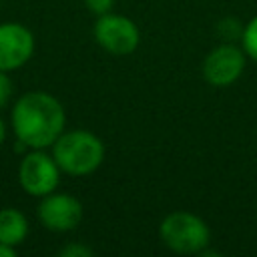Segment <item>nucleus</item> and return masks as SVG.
I'll return each instance as SVG.
<instances>
[{"label": "nucleus", "mask_w": 257, "mask_h": 257, "mask_svg": "<svg viewBox=\"0 0 257 257\" xmlns=\"http://www.w3.org/2000/svg\"><path fill=\"white\" fill-rule=\"evenodd\" d=\"M10 124L18 145L28 149H48L66 126L62 102L44 90H30L16 98Z\"/></svg>", "instance_id": "f257e3e1"}, {"label": "nucleus", "mask_w": 257, "mask_h": 257, "mask_svg": "<svg viewBox=\"0 0 257 257\" xmlns=\"http://www.w3.org/2000/svg\"><path fill=\"white\" fill-rule=\"evenodd\" d=\"M50 149L60 171L70 177H86L104 161V143L86 128L62 131Z\"/></svg>", "instance_id": "f03ea898"}, {"label": "nucleus", "mask_w": 257, "mask_h": 257, "mask_svg": "<svg viewBox=\"0 0 257 257\" xmlns=\"http://www.w3.org/2000/svg\"><path fill=\"white\" fill-rule=\"evenodd\" d=\"M161 243L179 255H201L211 245L209 225L195 213L173 211L159 225Z\"/></svg>", "instance_id": "7ed1b4c3"}, {"label": "nucleus", "mask_w": 257, "mask_h": 257, "mask_svg": "<svg viewBox=\"0 0 257 257\" xmlns=\"http://www.w3.org/2000/svg\"><path fill=\"white\" fill-rule=\"evenodd\" d=\"M60 167L56 165L52 153L44 149H30L18 165V183L30 197H44L56 191L60 183Z\"/></svg>", "instance_id": "20e7f679"}, {"label": "nucleus", "mask_w": 257, "mask_h": 257, "mask_svg": "<svg viewBox=\"0 0 257 257\" xmlns=\"http://www.w3.org/2000/svg\"><path fill=\"white\" fill-rule=\"evenodd\" d=\"M92 34H94L96 44L104 52L114 54V56H126L135 52L141 42L139 26L131 18L122 14H114L112 10L102 16H96Z\"/></svg>", "instance_id": "39448f33"}, {"label": "nucleus", "mask_w": 257, "mask_h": 257, "mask_svg": "<svg viewBox=\"0 0 257 257\" xmlns=\"http://www.w3.org/2000/svg\"><path fill=\"white\" fill-rule=\"evenodd\" d=\"M245 62H247V54L241 46L223 42L205 56L201 66L203 78L207 80V84L217 88L231 86L241 78L245 70Z\"/></svg>", "instance_id": "423d86ee"}, {"label": "nucleus", "mask_w": 257, "mask_h": 257, "mask_svg": "<svg viewBox=\"0 0 257 257\" xmlns=\"http://www.w3.org/2000/svg\"><path fill=\"white\" fill-rule=\"evenodd\" d=\"M38 221L54 233H66L80 225L82 221V203L68 193H48L40 197L36 207Z\"/></svg>", "instance_id": "0eeeda50"}, {"label": "nucleus", "mask_w": 257, "mask_h": 257, "mask_svg": "<svg viewBox=\"0 0 257 257\" xmlns=\"http://www.w3.org/2000/svg\"><path fill=\"white\" fill-rule=\"evenodd\" d=\"M34 54V34L18 22L0 24V70L12 72Z\"/></svg>", "instance_id": "6e6552de"}, {"label": "nucleus", "mask_w": 257, "mask_h": 257, "mask_svg": "<svg viewBox=\"0 0 257 257\" xmlns=\"http://www.w3.org/2000/svg\"><path fill=\"white\" fill-rule=\"evenodd\" d=\"M28 237V219L20 209L4 207L0 209V243L18 247Z\"/></svg>", "instance_id": "1a4fd4ad"}, {"label": "nucleus", "mask_w": 257, "mask_h": 257, "mask_svg": "<svg viewBox=\"0 0 257 257\" xmlns=\"http://www.w3.org/2000/svg\"><path fill=\"white\" fill-rule=\"evenodd\" d=\"M239 38H241V48L245 50L247 58L257 62V14L243 26Z\"/></svg>", "instance_id": "9d476101"}, {"label": "nucleus", "mask_w": 257, "mask_h": 257, "mask_svg": "<svg viewBox=\"0 0 257 257\" xmlns=\"http://www.w3.org/2000/svg\"><path fill=\"white\" fill-rule=\"evenodd\" d=\"M90 255H92V249L82 243H70L60 249V257H90Z\"/></svg>", "instance_id": "9b49d317"}, {"label": "nucleus", "mask_w": 257, "mask_h": 257, "mask_svg": "<svg viewBox=\"0 0 257 257\" xmlns=\"http://www.w3.org/2000/svg\"><path fill=\"white\" fill-rule=\"evenodd\" d=\"M84 6L94 16H102V14H106V12L112 10L114 0H84Z\"/></svg>", "instance_id": "f8f14e48"}, {"label": "nucleus", "mask_w": 257, "mask_h": 257, "mask_svg": "<svg viewBox=\"0 0 257 257\" xmlns=\"http://www.w3.org/2000/svg\"><path fill=\"white\" fill-rule=\"evenodd\" d=\"M12 98V82L8 72L0 70V108H4Z\"/></svg>", "instance_id": "ddd939ff"}, {"label": "nucleus", "mask_w": 257, "mask_h": 257, "mask_svg": "<svg viewBox=\"0 0 257 257\" xmlns=\"http://www.w3.org/2000/svg\"><path fill=\"white\" fill-rule=\"evenodd\" d=\"M14 255H16V249L14 247L0 243V257H14Z\"/></svg>", "instance_id": "4468645a"}, {"label": "nucleus", "mask_w": 257, "mask_h": 257, "mask_svg": "<svg viewBox=\"0 0 257 257\" xmlns=\"http://www.w3.org/2000/svg\"><path fill=\"white\" fill-rule=\"evenodd\" d=\"M4 139H6V122H4L2 116H0V147H2Z\"/></svg>", "instance_id": "2eb2a0df"}]
</instances>
